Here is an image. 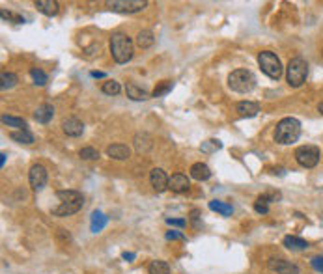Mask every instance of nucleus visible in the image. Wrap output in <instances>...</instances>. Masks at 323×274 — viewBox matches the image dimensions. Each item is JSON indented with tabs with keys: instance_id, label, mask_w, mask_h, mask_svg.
Returning a JSON list of instances; mask_svg holds the SVG:
<instances>
[{
	"instance_id": "nucleus-34",
	"label": "nucleus",
	"mask_w": 323,
	"mask_h": 274,
	"mask_svg": "<svg viewBox=\"0 0 323 274\" xmlns=\"http://www.w3.org/2000/svg\"><path fill=\"white\" fill-rule=\"evenodd\" d=\"M0 15H2V19H4V21L17 22V24L24 22V17H21V15H17V13H12V11H6V9H2V11H0Z\"/></svg>"
},
{
	"instance_id": "nucleus-8",
	"label": "nucleus",
	"mask_w": 323,
	"mask_h": 274,
	"mask_svg": "<svg viewBox=\"0 0 323 274\" xmlns=\"http://www.w3.org/2000/svg\"><path fill=\"white\" fill-rule=\"evenodd\" d=\"M148 6L146 0H108L106 7L116 13H136Z\"/></svg>"
},
{
	"instance_id": "nucleus-22",
	"label": "nucleus",
	"mask_w": 323,
	"mask_h": 274,
	"mask_svg": "<svg viewBox=\"0 0 323 274\" xmlns=\"http://www.w3.org/2000/svg\"><path fill=\"white\" fill-rule=\"evenodd\" d=\"M154 43H155L154 32H150V30H142V32H138V35H136V45H138L140 49H150Z\"/></svg>"
},
{
	"instance_id": "nucleus-42",
	"label": "nucleus",
	"mask_w": 323,
	"mask_h": 274,
	"mask_svg": "<svg viewBox=\"0 0 323 274\" xmlns=\"http://www.w3.org/2000/svg\"><path fill=\"white\" fill-rule=\"evenodd\" d=\"M6 157H8L6 153H2V155H0V166H4V164H6Z\"/></svg>"
},
{
	"instance_id": "nucleus-44",
	"label": "nucleus",
	"mask_w": 323,
	"mask_h": 274,
	"mask_svg": "<svg viewBox=\"0 0 323 274\" xmlns=\"http://www.w3.org/2000/svg\"><path fill=\"white\" fill-rule=\"evenodd\" d=\"M322 54H323V52H322Z\"/></svg>"
},
{
	"instance_id": "nucleus-26",
	"label": "nucleus",
	"mask_w": 323,
	"mask_h": 274,
	"mask_svg": "<svg viewBox=\"0 0 323 274\" xmlns=\"http://www.w3.org/2000/svg\"><path fill=\"white\" fill-rule=\"evenodd\" d=\"M105 224H106V217L103 215V213L96 211L94 215H92V232L94 233L101 232V230L105 228Z\"/></svg>"
},
{
	"instance_id": "nucleus-30",
	"label": "nucleus",
	"mask_w": 323,
	"mask_h": 274,
	"mask_svg": "<svg viewBox=\"0 0 323 274\" xmlns=\"http://www.w3.org/2000/svg\"><path fill=\"white\" fill-rule=\"evenodd\" d=\"M30 77L34 80V84H38V86L47 84V75H45L42 69H38V67H32V69H30Z\"/></svg>"
},
{
	"instance_id": "nucleus-41",
	"label": "nucleus",
	"mask_w": 323,
	"mask_h": 274,
	"mask_svg": "<svg viewBox=\"0 0 323 274\" xmlns=\"http://www.w3.org/2000/svg\"><path fill=\"white\" fill-rule=\"evenodd\" d=\"M92 77H94V78H103V77H105V73H101V71H92Z\"/></svg>"
},
{
	"instance_id": "nucleus-18",
	"label": "nucleus",
	"mask_w": 323,
	"mask_h": 274,
	"mask_svg": "<svg viewBox=\"0 0 323 274\" xmlns=\"http://www.w3.org/2000/svg\"><path fill=\"white\" fill-rule=\"evenodd\" d=\"M190 177H194L196 181H208L211 177V170L204 162H196L190 166Z\"/></svg>"
},
{
	"instance_id": "nucleus-14",
	"label": "nucleus",
	"mask_w": 323,
	"mask_h": 274,
	"mask_svg": "<svg viewBox=\"0 0 323 274\" xmlns=\"http://www.w3.org/2000/svg\"><path fill=\"white\" fill-rule=\"evenodd\" d=\"M236 110L239 112L241 118H254V116H258V112H260V105L254 103V101H239Z\"/></svg>"
},
{
	"instance_id": "nucleus-10",
	"label": "nucleus",
	"mask_w": 323,
	"mask_h": 274,
	"mask_svg": "<svg viewBox=\"0 0 323 274\" xmlns=\"http://www.w3.org/2000/svg\"><path fill=\"white\" fill-rule=\"evenodd\" d=\"M47 179H49V174H47V168L42 166V164H34L28 172V181L30 187L34 190H42L45 185H47Z\"/></svg>"
},
{
	"instance_id": "nucleus-27",
	"label": "nucleus",
	"mask_w": 323,
	"mask_h": 274,
	"mask_svg": "<svg viewBox=\"0 0 323 274\" xmlns=\"http://www.w3.org/2000/svg\"><path fill=\"white\" fill-rule=\"evenodd\" d=\"M0 80H2V84H0V88L6 91V90H10V88H14L17 82H19V77L15 75V73H2V77H0Z\"/></svg>"
},
{
	"instance_id": "nucleus-3",
	"label": "nucleus",
	"mask_w": 323,
	"mask_h": 274,
	"mask_svg": "<svg viewBox=\"0 0 323 274\" xmlns=\"http://www.w3.org/2000/svg\"><path fill=\"white\" fill-rule=\"evenodd\" d=\"M110 52L116 63H127L133 58V41L122 32H114L110 37Z\"/></svg>"
},
{
	"instance_id": "nucleus-33",
	"label": "nucleus",
	"mask_w": 323,
	"mask_h": 274,
	"mask_svg": "<svg viewBox=\"0 0 323 274\" xmlns=\"http://www.w3.org/2000/svg\"><path fill=\"white\" fill-rule=\"evenodd\" d=\"M220 148H222V144L218 140H208L200 146L202 153H213V151H217V149H220Z\"/></svg>"
},
{
	"instance_id": "nucleus-1",
	"label": "nucleus",
	"mask_w": 323,
	"mask_h": 274,
	"mask_svg": "<svg viewBox=\"0 0 323 274\" xmlns=\"http://www.w3.org/2000/svg\"><path fill=\"white\" fill-rule=\"evenodd\" d=\"M60 205L52 209L54 217H70L82 209L84 205V196L78 190H58L56 192Z\"/></svg>"
},
{
	"instance_id": "nucleus-32",
	"label": "nucleus",
	"mask_w": 323,
	"mask_h": 274,
	"mask_svg": "<svg viewBox=\"0 0 323 274\" xmlns=\"http://www.w3.org/2000/svg\"><path fill=\"white\" fill-rule=\"evenodd\" d=\"M78 155H80V159H84V161H98L99 159V151L96 148H82Z\"/></svg>"
},
{
	"instance_id": "nucleus-5",
	"label": "nucleus",
	"mask_w": 323,
	"mask_h": 274,
	"mask_svg": "<svg viewBox=\"0 0 323 274\" xmlns=\"http://www.w3.org/2000/svg\"><path fill=\"white\" fill-rule=\"evenodd\" d=\"M228 86L232 91H238V93H248V91L254 90L256 86V77H254L252 71L248 69H236L230 73L228 77Z\"/></svg>"
},
{
	"instance_id": "nucleus-19",
	"label": "nucleus",
	"mask_w": 323,
	"mask_h": 274,
	"mask_svg": "<svg viewBox=\"0 0 323 274\" xmlns=\"http://www.w3.org/2000/svg\"><path fill=\"white\" fill-rule=\"evenodd\" d=\"M36 7H38L43 15H47V17H54V15L58 13V9H60L56 0H38V2H36Z\"/></svg>"
},
{
	"instance_id": "nucleus-17",
	"label": "nucleus",
	"mask_w": 323,
	"mask_h": 274,
	"mask_svg": "<svg viewBox=\"0 0 323 274\" xmlns=\"http://www.w3.org/2000/svg\"><path fill=\"white\" fill-rule=\"evenodd\" d=\"M282 245L286 246L288 250H292V252H301V250H306V248H308V243H306V241L301 239V237H295V235H286L284 241H282Z\"/></svg>"
},
{
	"instance_id": "nucleus-15",
	"label": "nucleus",
	"mask_w": 323,
	"mask_h": 274,
	"mask_svg": "<svg viewBox=\"0 0 323 274\" xmlns=\"http://www.w3.org/2000/svg\"><path fill=\"white\" fill-rule=\"evenodd\" d=\"M106 155L114 161H126V159L131 157V149L124 146V144H112V146L106 148Z\"/></svg>"
},
{
	"instance_id": "nucleus-21",
	"label": "nucleus",
	"mask_w": 323,
	"mask_h": 274,
	"mask_svg": "<svg viewBox=\"0 0 323 274\" xmlns=\"http://www.w3.org/2000/svg\"><path fill=\"white\" fill-rule=\"evenodd\" d=\"M126 91H127V97L133 99V101H146V99H150V93H148L146 90L138 88L136 84H133V82L127 84Z\"/></svg>"
},
{
	"instance_id": "nucleus-2",
	"label": "nucleus",
	"mask_w": 323,
	"mask_h": 274,
	"mask_svg": "<svg viewBox=\"0 0 323 274\" xmlns=\"http://www.w3.org/2000/svg\"><path fill=\"white\" fill-rule=\"evenodd\" d=\"M301 136V121L297 118H282L274 127V142L280 146H290Z\"/></svg>"
},
{
	"instance_id": "nucleus-9",
	"label": "nucleus",
	"mask_w": 323,
	"mask_h": 274,
	"mask_svg": "<svg viewBox=\"0 0 323 274\" xmlns=\"http://www.w3.org/2000/svg\"><path fill=\"white\" fill-rule=\"evenodd\" d=\"M267 269L271 273H276V274H299L301 269L297 267L295 263L288 260H282V258H271L267 261Z\"/></svg>"
},
{
	"instance_id": "nucleus-38",
	"label": "nucleus",
	"mask_w": 323,
	"mask_h": 274,
	"mask_svg": "<svg viewBox=\"0 0 323 274\" xmlns=\"http://www.w3.org/2000/svg\"><path fill=\"white\" fill-rule=\"evenodd\" d=\"M166 224L176 226V228H185V226H187V220H185V218H166Z\"/></svg>"
},
{
	"instance_id": "nucleus-20",
	"label": "nucleus",
	"mask_w": 323,
	"mask_h": 274,
	"mask_svg": "<svg viewBox=\"0 0 323 274\" xmlns=\"http://www.w3.org/2000/svg\"><path fill=\"white\" fill-rule=\"evenodd\" d=\"M133 142H134V149H136L138 153H146V151H150L152 146H154V140H152V136L148 133H138L134 136Z\"/></svg>"
},
{
	"instance_id": "nucleus-35",
	"label": "nucleus",
	"mask_w": 323,
	"mask_h": 274,
	"mask_svg": "<svg viewBox=\"0 0 323 274\" xmlns=\"http://www.w3.org/2000/svg\"><path fill=\"white\" fill-rule=\"evenodd\" d=\"M254 211L260 213V215H267V213H269V204H266L264 200L258 198V200L254 202Z\"/></svg>"
},
{
	"instance_id": "nucleus-23",
	"label": "nucleus",
	"mask_w": 323,
	"mask_h": 274,
	"mask_svg": "<svg viewBox=\"0 0 323 274\" xmlns=\"http://www.w3.org/2000/svg\"><path fill=\"white\" fill-rule=\"evenodd\" d=\"M10 138L14 142H19V144H34V134L30 133L28 129H24V131H14V133L10 134Z\"/></svg>"
},
{
	"instance_id": "nucleus-16",
	"label": "nucleus",
	"mask_w": 323,
	"mask_h": 274,
	"mask_svg": "<svg viewBox=\"0 0 323 274\" xmlns=\"http://www.w3.org/2000/svg\"><path fill=\"white\" fill-rule=\"evenodd\" d=\"M52 116H54V108H52V105H40L38 108H36L34 112V120L38 121V123H49L50 120H52Z\"/></svg>"
},
{
	"instance_id": "nucleus-36",
	"label": "nucleus",
	"mask_w": 323,
	"mask_h": 274,
	"mask_svg": "<svg viewBox=\"0 0 323 274\" xmlns=\"http://www.w3.org/2000/svg\"><path fill=\"white\" fill-rule=\"evenodd\" d=\"M310 263H312V269H314V271H318V273L323 274V258H322V256L312 258V261H310Z\"/></svg>"
},
{
	"instance_id": "nucleus-39",
	"label": "nucleus",
	"mask_w": 323,
	"mask_h": 274,
	"mask_svg": "<svg viewBox=\"0 0 323 274\" xmlns=\"http://www.w3.org/2000/svg\"><path fill=\"white\" fill-rule=\"evenodd\" d=\"M198 218H200V211H198V209H194V211L190 213V222H192V224H194V228H198Z\"/></svg>"
},
{
	"instance_id": "nucleus-7",
	"label": "nucleus",
	"mask_w": 323,
	"mask_h": 274,
	"mask_svg": "<svg viewBox=\"0 0 323 274\" xmlns=\"http://www.w3.org/2000/svg\"><path fill=\"white\" fill-rule=\"evenodd\" d=\"M320 157H322V153L316 146H301L295 149V161L299 162V166H302V168H314L320 162Z\"/></svg>"
},
{
	"instance_id": "nucleus-31",
	"label": "nucleus",
	"mask_w": 323,
	"mask_h": 274,
	"mask_svg": "<svg viewBox=\"0 0 323 274\" xmlns=\"http://www.w3.org/2000/svg\"><path fill=\"white\" fill-rule=\"evenodd\" d=\"M172 86H174V82H170V80H162L161 84L154 90L152 97H161V95H164V93H168V91L172 90Z\"/></svg>"
},
{
	"instance_id": "nucleus-11",
	"label": "nucleus",
	"mask_w": 323,
	"mask_h": 274,
	"mask_svg": "<svg viewBox=\"0 0 323 274\" xmlns=\"http://www.w3.org/2000/svg\"><path fill=\"white\" fill-rule=\"evenodd\" d=\"M150 181H152V187L155 189V192H164L168 189L170 177L166 176V172L162 168H154L150 174Z\"/></svg>"
},
{
	"instance_id": "nucleus-37",
	"label": "nucleus",
	"mask_w": 323,
	"mask_h": 274,
	"mask_svg": "<svg viewBox=\"0 0 323 274\" xmlns=\"http://www.w3.org/2000/svg\"><path fill=\"white\" fill-rule=\"evenodd\" d=\"M166 241H185V235L182 232L172 230V232H166Z\"/></svg>"
},
{
	"instance_id": "nucleus-29",
	"label": "nucleus",
	"mask_w": 323,
	"mask_h": 274,
	"mask_svg": "<svg viewBox=\"0 0 323 274\" xmlns=\"http://www.w3.org/2000/svg\"><path fill=\"white\" fill-rule=\"evenodd\" d=\"M101 90H103V93H106V95H118L120 91H122V86H120V82H116V80H105L103 86H101Z\"/></svg>"
},
{
	"instance_id": "nucleus-43",
	"label": "nucleus",
	"mask_w": 323,
	"mask_h": 274,
	"mask_svg": "<svg viewBox=\"0 0 323 274\" xmlns=\"http://www.w3.org/2000/svg\"><path fill=\"white\" fill-rule=\"evenodd\" d=\"M318 112H320V114L323 116V101L320 103V105H318Z\"/></svg>"
},
{
	"instance_id": "nucleus-6",
	"label": "nucleus",
	"mask_w": 323,
	"mask_h": 274,
	"mask_svg": "<svg viewBox=\"0 0 323 274\" xmlns=\"http://www.w3.org/2000/svg\"><path fill=\"white\" fill-rule=\"evenodd\" d=\"M258 63H260V69L266 73L269 78H273V80H278L282 77V73H284V67H282L280 60L278 56L271 52V50H264L258 54Z\"/></svg>"
},
{
	"instance_id": "nucleus-40",
	"label": "nucleus",
	"mask_w": 323,
	"mask_h": 274,
	"mask_svg": "<svg viewBox=\"0 0 323 274\" xmlns=\"http://www.w3.org/2000/svg\"><path fill=\"white\" fill-rule=\"evenodd\" d=\"M126 261H131V260H134V254L133 252H124V256H122Z\"/></svg>"
},
{
	"instance_id": "nucleus-13",
	"label": "nucleus",
	"mask_w": 323,
	"mask_h": 274,
	"mask_svg": "<svg viewBox=\"0 0 323 274\" xmlns=\"http://www.w3.org/2000/svg\"><path fill=\"white\" fill-rule=\"evenodd\" d=\"M168 189L172 190V192H178V194H182V192H187V190L190 189L189 177L183 176V174H174V176L170 177Z\"/></svg>"
},
{
	"instance_id": "nucleus-12",
	"label": "nucleus",
	"mask_w": 323,
	"mask_h": 274,
	"mask_svg": "<svg viewBox=\"0 0 323 274\" xmlns=\"http://www.w3.org/2000/svg\"><path fill=\"white\" fill-rule=\"evenodd\" d=\"M62 131L71 138H78L80 134L84 133V123L77 120V118H68V120L62 121Z\"/></svg>"
},
{
	"instance_id": "nucleus-24",
	"label": "nucleus",
	"mask_w": 323,
	"mask_h": 274,
	"mask_svg": "<svg viewBox=\"0 0 323 274\" xmlns=\"http://www.w3.org/2000/svg\"><path fill=\"white\" fill-rule=\"evenodd\" d=\"M148 273L150 274H170V265L166 261L155 260L148 265Z\"/></svg>"
},
{
	"instance_id": "nucleus-4",
	"label": "nucleus",
	"mask_w": 323,
	"mask_h": 274,
	"mask_svg": "<svg viewBox=\"0 0 323 274\" xmlns=\"http://www.w3.org/2000/svg\"><path fill=\"white\" fill-rule=\"evenodd\" d=\"M308 77V63L301 56H295L290 60L286 67V80L292 88H299L304 84V80Z\"/></svg>"
},
{
	"instance_id": "nucleus-28",
	"label": "nucleus",
	"mask_w": 323,
	"mask_h": 274,
	"mask_svg": "<svg viewBox=\"0 0 323 274\" xmlns=\"http://www.w3.org/2000/svg\"><path fill=\"white\" fill-rule=\"evenodd\" d=\"M2 123L8 127H15L19 131H24L26 129V121L22 118H15V116H2Z\"/></svg>"
},
{
	"instance_id": "nucleus-25",
	"label": "nucleus",
	"mask_w": 323,
	"mask_h": 274,
	"mask_svg": "<svg viewBox=\"0 0 323 274\" xmlns=\"http://www.w3.org/2000/svg\"><path fill=\"white\" fill-rule=\"evenodd\" d=\"M210 209L215 213H220L222 217H230L234 213V207L230 204H224V202H218V200H213L210 202Z\"/></svg>"
}]
</instances>
